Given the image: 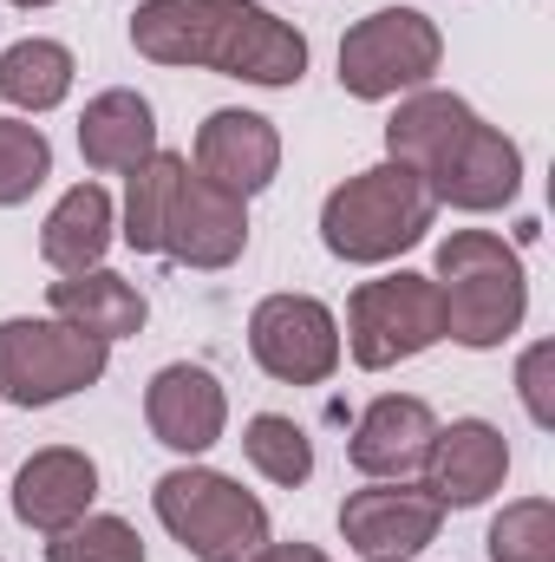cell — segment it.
Masks as SVG:
<instances>
[{
	"label": "cell",
	"instance_id": "8fae6325",
	"mask_svg": "<svg viewBox=\"0 0 555 562\" xmlns=\"http://www.w3.org/2000/svg\"><path fill=\"white\" fill-rule=\"evenodd\" d=\"M163 256L177 269H196V276L236 269L249 256V203L190 170L177 203H170V223H163Z\"/></svg>",
	"mask_w": 555,
	"mask_h": 562
},
{
	"label": "cell",
	"instance_id": "44dd1931",
	"mask_svg": "<svg viewBox=\"0 0 555 562\" xmlns=\"http://www.w3.org/2000/svg\"><path fill=\"white\" fill-rule=\"evenodd\" d=\"M72 79H79V59L66 40H46V33H26L0 53V105H13V119H46L72 99Z\"/></svg>",
	"mask_w": 555,
	"mask_h": 562
},
{
	"label": "cell",
	"instance_id": "6da1fadb",
	"mask_svg": "<svg viewBox=\"0 0 555 562\" xmlns=\"http://www.w3.org/2000/svg\"><path fill=\"white\" fill-rule=\"evenodd\" d=\"M132 53L177 72H216L262 92H294L307 79V33L262 0H138Z\"/></svg>",
	"mask_w": 555,
	"mask_h": 562
},
{
	"label": "cell",
	"instance_id": "f1b7e54d",
	"mask_svg": "<svg viewBox=\"0 0 555 562\" xmlns=\"http://www.w3.org/2000/svg\"><path fill=\"white\" fill-rule=\"evenodd\" d=\"M7 7H20V13H39V7H59V0H7Z\"/></svg>",
	"mask_w": 555,
	"mask_h": 562
},
{
	"label": "cell",
	"instance_id": "d4e9b609",
	"mask_svg": "<svg viewBox=\"0 0 555 562\" xmlns=\"http://www.w3.org/2000/svg\"><path fill=\"white\" fill-rule=\"evenodd\" d=\"M484 550H490V562H555V504L550 497H510L490 517Z\"/></svg>",
	"mask_w": 555,
	"mask_h": 562
},
{
	"label": "cell",
	"instance_id": "9a60e30c",
	"mask_svg": "<svg viewBox=\"0 0 555 562\" xmlns=\"http://www.w3.org/2000/svg\"><path fill=\"white\" fill-rule=\"evenodd\" d=\"M190 170L236 190L242 203L262 196L269 183L281 177V132L275 119L249 112V105H223L196 125V144H190Z\"/></svg>",
	"mask_w": 555,
	"mask_h": 562
},
{
	"label": "cell",
	"instance_id": "ac0fdd59",
	"mask_svg": "<svg viewBox=\"0 0 555 562\" xmlns=\"http://www.w3.org/2000/svg\"><path fill=\"white\" fill-rule=\"evenodd\" d=\"M112 243H118V196H112L99 177L59 190V203H53L46 223H39V262H46L53 276H86V269H99V262L112 256Z\"/></svg>",
	"mask_w": 555,
	"mask_h": 562
},
{
	"label": "cell",
	"instance_id": "30bf717a",
	"mask_svg": "<svg viewBox=\"0 0 555 562\" xmlns=\"http://www.w3.org/2000/svg\"><path fill=\"white\" fill-rule=\"evenodd\" d=\"M438 530H444V510H438V497L418 477H406V484H360L340 504V543L360 562L373 557L412 562L418 550L438 543Z\"/></svg>",
	"mask_w": 555,
	"mask_h": 562
},
{
	"label": "cell",
	"instance_id": "9c48e42d",
	"mask_svg": "<svg viewBox=\"0 0 555 562\" xmlns=\"http://www.w3.org/2000/svg\"><path fill=\"white\" fill-rule=\"evenodd\" d=\"M424 190L438 210H457V216H497L503 203L523 196V144L510 138L503 125L490 119H471L457 144L424 170Z\"/></svg>",
	"mask_w": 555,
	"mask_h": 562
},
{
	"label": "cell",
	"instance_id": "5bb4252c",
	"mask_svg": "<svg viewBox=\"0 0 555 562\" xmlns=\"http://www.w3.org/2000/svg\"><path fill=\"white\" fill-rule=\"evenodd\" d=\"M510 477V438L490 419H451L438 425L431 458L418 471V484L438 497V510H477L503 491Z\"/></svg>",
	"mask_w": 555,
	"mask_h": 562
},
{
	"label": "cell",
	"instance_id": "484cf974",
	"mask_svg": "<svg viewBox=\"0 0 555 562\" xmlns=\"http://www.w3.org/2000/svg\"><path fill=\"white\" fill-rule=\"evenodd\" d=\"M46 562H144V537L138 524H125L112 510H86L79 524L46 537Z\"/></svg>",
	"mask_w": 555,
	"mask_h": 562
},
{
	"label": "cell",
	"instance_id": "603a6c76",
	"mask_svg": "<svg viewBox=\"0 0 555 562\" xmlns=\"http://www.w3.org/2000/svg\"><path fill=\"white\" fill-rule=\"evenodd\" d=\"M242 458L275 491H301L314 477V438H307V425L287 419V413H256L242 425Z\"/></svg>",
	"mask_w": 555,
	"mask_h": 562
},
{
	"label": "cell",
	"instance_id": "7402d4cb",
	"mask_svg": "<svg viewBox=\"0 0 555 562\" xmlns=\"http://www.w3.org/2000/svg\"><path fill=\"white\" fill-rule=\"evenodd\" d=\"M190 177V157L177 150H157L144 157L138 170L125 177V203H118V243L132 256H163V223H170V203Z\"/></svg>",
	"mask_w": 555,
	"mask_h": 562
},
{
	"label": "cell",
	"instance_id": "8992f818",
	"mask_svg": "<svg viewBox=\"0 0 555 562\" xmlns=\"http://www.w3.org/2000/svg\"><path fill=\"white\" fill-rule=\"evenodd\" d=\"M438 340H444V301H438L431 276L393 269V276H373L347 294L340 347L360 373H393L418 353H431Z\"/></svg>",
	"mask_w": 555,
	"mask_h": 562
},
{
	"label": "cell",
	"instance_id": "3957f363",
	"mask_svg": "<svg viewBox=\"0 0 555 562\" xmlns=\"http://www.w3.org/2000/svg\"><path fill=\"white\" fill-rule=\"evenodd\" d=\"M431 223H438V203H431L424 177L380 157V164H366V170H353L347 183L327 190L320 249L347 269H386V262L412 256L431 236Z\"/></svg>",
	"mask_w": 555,
	"mask_h": 562
},
{
	"label": "cell",
	"instance_id": "83f0119b",
	"mask_svg": "<svg viewBox=\"0 0 555 562\" xmlns=\"http://www.w3.org/2000/svg\"><path fill=\"white\" fill-rule=\"evenodd\" d=\"M249 562H333V557H327V550H314V543H275V537H269Z\"/></svg>",
	"mask_w": 555,
	"mask_h": 562
},
{
	"label": "cell",
	"instance_id": "4fadbf2b",
	"mask_svg": "<svg viewBox=\"0 0 555 562\" xmlns=\"http://www.w3.org/2000/svg\"><path fill=\"white\" fill-rule=\"evenodd\" d=\"M92 504H99V458L79 451V445H39V451L13 471V491H7L13 524L33 530V537H59V530L79 524Z\"/></svg>",
	"mask_w": 555,
	"mask_h": 562
},
{
	"label": "cell",
	"instance_id": "7c38bea8",
	"mask_svg": "<svg viewBox=\"0 0 555 562\" xmlns=\"http://www.w3.org/2000/svg\"><path fill=\"white\" fill-rule=\"evenodd\" d=\"M144 425H150V438H157L163 451L203 458V451H216V445L229 438V393H223V380H216L209 367L170 360V367H157L150 386H144Z\"/></svg>",
	"mask_w": 555,
	"mask_h": 562
},
{
	"label": "cell",
	"instance_id": "2e32d148",
	"mask_svg": "<svg viewBox=\"0 0 555 562\" xmlns=\"http://www.w3.org/2000/svg\"><path fill=\"white\" fill-rule=\"evenodd\" d=\"M431 438H438V413L418 400V393H380L347 438V464L366 477V484H406L424 471L431 458Z\"/></svg>",
	"mask_w": 555,
	"mask_h": 562
},
{
	"label": "cell",
	"instance_id": "5b68a950",
	"mask_svg": "<svg viewBox=\"0 0 555 562\" xmlns=\"http://www.w3.org/2000/svg\"><path fill=\"white\" fill-rule=\"evenodd\" d=\"M112 373V347L66 327L59 314H7L0 321V400L20 413H46L59 400L92 393Z\"/></svg>",
	"mask_w": 555,
	"mask_h": 562
},
{
	"label": "cell",
	"instance_id": "52a82bcc",
	"mask_svg": "<svg viewBox=\"0 0 555 562\" xmlns=\"http://www.w3.org/2000/svg\"><path fill=\"white\" fill-rule=\"evenodd\" d=\"M444 66V33L418 7H373L340 40V92L360 105H393L431 86Z\"/></svg>",
	"mask_w": 555,
	"mask_h": 562
},
{
	"label": "cell",
	"instance_id": "277c9868",
	"mask_svg": "<svg viewBox=\"0 0 555 562\" xmlns=\"http://www.w3.org/2000/svg\"><path fill=\"white\" fill-rule=\"evenodd\" d=\"M150 510L190 562H249L275 537L269 504L256 491H242V477L196 464V458H183L177 471H163L150 484Z\"/></svg>",
	"mask_w": 555,
	"mask_h": 562
},
{
	"label": "cell",
	"instance_id": "ba28073f",
	"mask_svg": "<svg viewBox=\"0 0 555 562\" xmlns=\"http://www.w3.org/2000/svg\"><path fill=\"white\" fill-rule=\"evenodd\" d=\"M249 353L275 386H327L347 360L340 314L320 294H262L249 307Z\"/></svg>",
	"mask_w": 555,
	"mask_h": 562
},
{
	"label": "cell",
	"instance_id": "e0dca14e",
	"mask_svg": "<svg viewBox=\"0 0 555 562\" xmlns=\"http://www.w3.org/2000/svg\"><path fill=\"white\" fill-rule=\"evenodd\" d=\"M157 105L138 86H105L79 112V157L92 177H132L144 157H157Z\"/></svg>",
	"mask_w": 555,
	"mask_h": 562
},
{
	"label": "cell",
	"instance_id": "d6986e66",
	"mask_svg": "<svg viewBox=\"0 0 555 562\" xmlns=\"http://www.w3.org/2000/svg\"><path fill=\"white\" fill-rule=\"evenodd\" d=\"M46 314H59L66 327H79V334H92V340L118 347V340L144 334L150 301H144V288L132 276H118V269H105V262H99V269H86V276L46 281Z\"/></svg>",
	"mask_w": 555,
	"mask_h": 562
},
{
	"label": "cell",
	"instance_id": "cb8c5ba5",
	"mask_svg": "<svg viewBox=\"0 0 555 562\" xmlns=\"http://www.w3.org/2000/svg\"><path fill=\"white\" fill-rule=\"evenodd\" d=\"M53 177V138L33 119H0V210L33 203V190H46Z\"/></svg>",
	"mask_w": 555,
	"mask_h": 562
},
{
	"label": "cell",
	"instance_id": "7a4b0ae2",
	"mask_svg": "<svg viewBox=\"0 0 555 562\" xmlns=\"http://www.w3.org/2000/svg\"><path fill=\"white\" fill-rule=\"evenodd\" d=\"M431 281L444 301V340L490 353L523 334L530 321V269L523 249L497 229H451L431 256Z\"/></svg>",
	"mask_w": 555,
	"mask_h": 562
},
{
	"label": "cell",
	"instance_id": "4316f807",
	"mask_svg": "<svg viewBox=\"0 0 555 562\" xmlns=\"http://www.w3.org/2000/svg\"><path fill=\"white\" fill-rule=\"evenodd\" d=\"M517 400L536 431H555V340H530L517 353Z\"/></svg>",
	"mask_w": 555,
	"mask_h": 562
},
{
	"label": "cell",
	"instance_id": "ffe728a7",
	"mask_svg": "<svg viewBox=\"0 0 555 562\" xmlns=\"http://www.w3.org/2000/svg\"><path fill=\"white\" fill-rule=\"evenodd\" d=\"M477 119V105L471 99H457V92H444V86H418L406 99H393V119H386V157L393 164H406V170H431L457 132Z\"/></svg>",
	"mask_w": 555,
	"mask_h": 562
},
{
	"label": "cell",
	"instance_id": "f546056e",
	"mask_svg": "<svg viewBox=\"0 0 555 562\" xmlns=\"http://www.w3.org/2000/svg\"><path fill=\"white\" fill-rule=\"evenodd\" d=\"M373 562H399V557H373Z\"/></svg>",
	"mask_w": 555,
	"mask_h": 562
}]
</instances>
